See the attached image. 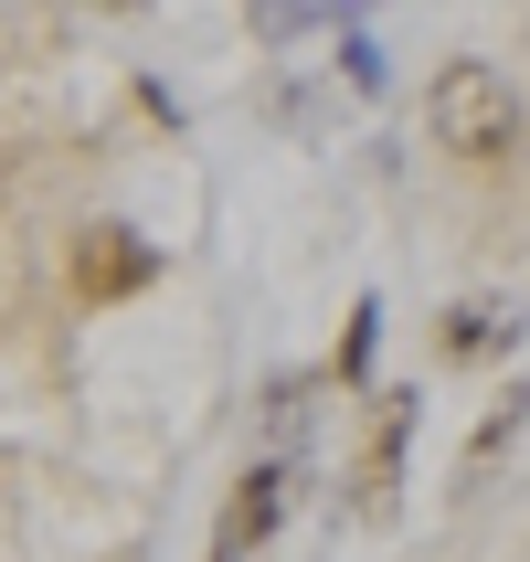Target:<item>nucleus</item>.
I'll list each match as a JSON object with an SVG mask.
<instances>
[{
  "label": "nucleus",
  "mask_w": 530,
  "mask_h": 562,
  "mask_svg": "<svg viewBox=\"0 0 530 562\" xmlns=\"http://www.w3.org/2000/svg\"><path fill=\"white\" fill-rule=\"evenodd\" d=\"M425 127H436V149H456V159L488 170V159L520 149V86H509L488 54H456L436 86H425Z\"/></svg>",
  "instance_id": "f257e3e1"
},
{
  "label": "nucleus",
  "mask_w": 530,
  "mask_h": 562,
  "mask_svg": "<svg viewBox=\"0 0 530 562\" xmlns=\"http://www.w3.org/2000/svg\"><path fill=\"white\" fill-rule=\"evenodd\" d=\"M414 425H425V393H372V436H361V468H350V509H361V520H393Z\"/></svg>",
  "instance_id": "f03ea898"
},
{
  "label": "nucleus",
  "mask_w": 530,
  "mask_h": 562,
  "mask_svg": "<svg viewBox=\"0 0 530 562\" xmlns=\"http://www.w3.org/2000/svg\"><path fill=\"white\" fill-rule=\"evenodd\" d=\"M138 286H159V245L138 234V223H86V245H75V297H86V308H117V297H138Z\"/></svg>",
  "instance_id": "7ed1b4c3"
},
{
  "label": "nucleus",
  "mask_w": 530,
  "mask_h": 562,
  "mask_svg": "<svg viewBox=\"0 0 530 562\" xmlns=\"http://www.w3.org/2000/svg\"><path fill=\"white\" fill-rule=\"evenodd\" d=\"M286 488H297V468H286V457H255V468L234 477L223 520H213V562H255V552H266L277 520H286Z\"/></svg>",
  "instance_id": "20e7f679"
},
{
  "label": "nucleus",
  "mask_w": 530,
  "mask_h": 562,
  "mask_svg": "<svg viewBox=\"0 0 530 562\" xmlns=\"http://www.w3.org/2000/svg\"><path fill=\"white\" fill-rule=\"evenodd\" d=\"M520 297H456L446 308V329H436V350L446 361H499V350H520Z\"/></svg>",
  "instance_id": "39448f33"
},
{
  "label": "nucleus",
  "mask_w": 530,
  "mask_h": 562,
  "mask_svg": "<svg viewBox=\"0 0 530 562\" xmlns=\"http://www.w3.org/2000/svg\"><path fill=\"white\" fill-rule=\"evenodd\" d=\"M520 425H530V382H509L499 404L477 414V436H467V477H488V468H499V446H520Z\"/></svg>",
  "instance_id": "423d86ee"
},
{
  "label": "nucleus",
  "mask_w": 530,
  "mask_h": 562,
  "mask_svg": "<svg viewBox=\"0 0 530 562\" xmlns=\"http://www.w3.org/2000/svg\"><path fill=\"white\" fill-rule=\"evenodd\" d=\"M372 350H382V297H361V308H350V329H340V350H329V382H340V393H361V382H372Z\"/></svg>",
  "instance_id": "0eeeda50"
},
{
  "label": "nucleus",
  "mask_w": 530,
  "mask_h": 562,
  "mask_svg": "<svg viewBox=\"0 0 530 562\" xmlns=\"http://www.w3.org/2000/svg\"><path fill=\"white\" fill-rule=\"evenodd\" d=\"M340 64H350V95H382V54L361 22H340Z\"/></svg>",
  "instance_id": "6e6552de"
}]
</instances>
